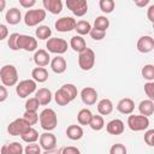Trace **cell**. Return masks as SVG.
Here are the masks:
<instances>
[{
    "label": "cell",
    "instance_id": "cell-1",
    "mask_svg": "<svg viewBox=\"0 0 154 154\" xmlns=\"http://www.w3.org/2000/svg\"><path fill=\"white\" fill-rule=\"evenodd\" d=\"M40 125L45 131H52L58 125V116L53 108H45L38 116Z\"/></svg>",
    "mask_w": 154,
    "mask_h": 154
},
{
    "label": "cell",
    "instance_id": "cell-2",
    "mask_svg": "<svg viewBox=\"0 0 154 154\" xmlns=\"http://www.w3.org/2000/svg\"><path fill=\"white\" fill-rule=\"evenodd\" d=\"M0 79L2 85L13 87L18 83V71L14 65L6 64L0 69Z\"/></svg>",
    "mask_w": 154,
    "mask_h": 154
},
{
    "label": "cell",
    "instance_id": "cell-3",
    "mask_svg": "<svg viewBox=\"0 0 154 154\" xmlns=\"http://www.w3.org/2000/svg\"><path fill=\"white\" fill-rule=\"evenodd\" d=\"M149 118L141 114H130L128 118V126L131 131H144L149 128Z\"/></svg>",
    "mask_w": 154,
    "mask_h": 154
},
{
    "label": "cell",
    "instance_id": "cell-4",
    "mask_svg": "<svg viewBox=\"0 0 154 154\" xmlns=\"http://www.w3.org/2000/svg\"><path fill=\"white\" fill-rule=\"evenodd\" d=\"M95 65V53L91 48H85L78 53V66L83 71H89Z\"/></svg>",
    "mask_w": 154,
    "mask_h": 154
},
{
    "label": "cell",
    "instance_id": "cell-5",
    "mask_svg": "<svg viewBox=\"0 0 154 154\" xmlns=\"http://www.w3.org/2000/svg\"><path fill=\"white\" fill-rule=\"evenodd\" d=\"M36 88H37V83L34 79H31V78L23 79V81H20V82L17 83V85H16V93H17V95L19 97L25 99L29 95H31L32 93H35L36 91Z\"/></svg>",
    "mask_w": 154,
    "mask_h": 154
},
{
    "label": "cell",
    "instance_id": "cell-6",
    "mask_svg": "<svg viewBox=\"0 0 154 154\" xmlns=\"http://www.w3.org/2000/svg\"><path fill=\"white\" fill-rule=\"evenodd\" d=\"M46 18V11L43 8H35L29 10L24 14V23L26 26H36L42 23Z\"/></svg>",
    "mask_w": 154,
    "mask_h": 154
},
{
    "label": "cell",
    "instance_id": "cell-7",
    "mask_svg": "<svg viewBox=\"0 0 154 154\" xmlns=\"http://www.w3.org/2000/svg\"><path fill=\"white\" fill-rule=\"evenodd\" d=\"M67 41H65L64 38L60 37H51L47 40L46 47H47V52L48 53H54L57 55L64 54L67 51Z\"/></svg>",
    "mask_w": 154,
    "mask_h": 154
},
{
    "label": "cell",
    "instance_id": "cell-8",
    "mask_svg": "<svg viewBox=\"0 0 154 154\" xmlns=\"http://www.w3.org/2000/svg\"><path fill=\"white\" fill-rule=\"evenodd\" d=\"M31 128V125L22 117V118H17L14 120H12L8 125H7V132L11 136H20L23 135L26 130H29Z\"/></svg>",
    "mask_w": 154,
    "mask_h": 154
},
{
    "label": "cell",
    "instance_id": "cell-9",
    "mask_svg": "<svg viewBox=\"0 0 154 154\" xmlns=\"http://www.w3.org/2000/svg\"><path fill=\"white\" fill-rule=\"evenodd\" d=\"M17 48L23 49L25 52H34L37 48V40L34 36L19 34L17 38Z\"/></svg>",
    "mask_w": 154,
    "mask_h": 154
},
{
    "label": "cell",
    "instance_id": "cell-10",
    "mask_svg": "<svg viewBox=\"0 0 154 154\" xmlns=\"http://www.w3.org/2000/svg\"><path fill=\"white\" fill-rule=\"evenodd\" d=\"M66 7L77 17H83L88 12L87 0H66Z\"/></svg>",
    "mask_w": 154,
    "mask_h": 154
},
{
    "label": "cell",
    "instance_id": "cell-11",
    "mask_svg": "<svg viewBox=\"0 0 154 154\" xmlns=\"http://www.w3.org/2000/svg\"><path fill=\"white\" fill-rule=\"evenodd\" d=\"M76 19L72 17H61L58 20H55L54 26L57 29V31L59 32H69L75 30L76 28Z\"/></svg>",
    "mask_w": 154,
    "mask_h": 154
},
{
    "label": "cell",
    "instance_id": "cell-12",
    "mask_svg": "<svg viewBox=\"0 0 154 154\" xmlns=\"http://www.w3.org/2000/svg\"><path fill=\"white\" fill-rule=\"evenodd\" d=\"M38 143H40L38 146L42 149H45V150L48 152V150H52V149L55 148V146H57V137L51 131H46V132H43V134L40 135Z\"/></svg>",
    "mask_w": 154,
    "mask_h": 154
},
{
    "label": "cell",
    "instance_id": "cell-13",
    "mask_svg": "<svg viewBox=\"0 0 154 154\" xmlns=\"http://www.w3.org/2000/svg\"><path fill=\"white\" fill-rule=\"evenodd\" d=\"M136 47L140 53L147 54L154 49V38L150 35H143L138 38Z\"/></svg>",
    "mask_w": 154,
    "mask_h": 154
},
{
    "label": "cell",
    "instance_id": "cell-14",
    "mask_svg": "<svg viewBox=\"0 0 154 154\" xmlns=\"http://www.w3.org/2000/svg\"><path fill=\"white\" fill-rule=\"evenodd\" d=\"M81 100L87 106H93L97 100V91L93 87H85L81 90Z\"/></svg>",
    "mask_w": 154,
    "mask_h": 154
},
{
    "label": "cell",
    "instance_id": "cell-15",
    "mask_svg": "<svg viewBox=\"0 0 154 154\" xmlns=\"http://www.w3.org/2000/svg\"><path fill=\"white\" fill-rule=\"evenodd\" d=\"M125 130L124 122L120 119H112L106 124V131L109 135H122Z\"/></svg>",
    "mask_w": 154,
    "mask_h": 154
},
{
    "label": "cell",
    "instance_id": "cell-16",
    "mask_svg": "<svg viewBox=\"0 0 154 154\" xmlns=\"http://www.w3.org/2000/svg\"><path fill=\"white\" fill-rule=\"evenodd\" d=\"M34 63L37 67H45L51 63L49 53L46 49H37L34 53Z\"/></svg>",
    "mask_w": 154,
    "mask_h": 154
},
{
    "label": "cell",
    "instance_id": "cell-17",
    "mask_svg": "<svg viewBox=\"0 0 154 154\" xmlns=\"http://www.w3.org/2000/svg\"><path fill=\"white\" fill-rule=\"evenodd\" d=\"M117 109L122 114H129L130 116V114H132V112L135 109V102L130 97H124V99L118 101Z\"/></svg>",
    "mask_w": 154,
    "mask_h": 154
},
{
    "label": "cell",
    "instance_id": "cell-18",
    "mask_svg": "<svg viewBox=\"0 0 154 154\" xmlns=\"http://www.w3.org/2000/svg\"><path fill=\"white\" fill-rule=\"evenodd\" d=\"M35 97L38 101L40 106H47V105L51 103L53 95H52V91L48 88H40L35 91Z\"/></svg>",
    "mask_w": 154,
    "mask_h": 154
},
{
    "label": "cell",
    "instance_id": "cell-19",
    "mask_svg": "<svg viewBox=\"0 0 154 154\" xmlns=\"http://www.w3.org/2000/svg\"><path fill=\"white\" fill-rule=\"evenodd\" d=\"M49 65H51L52 71L55 72V73H58V75L64 73V72L66 71V67H67L66 60H65V58H63L61 55H57V57H54V58L51 60Z\"/></svg>",
    "mask_w": 154,
    "mask_h": 154
},
{
    "label": "cell",
    "instance_id": "cell-20",
    "mask_svg": "<svg viewBox=\"0 0 154 154\" xmlns=\"http://www.w3.org/2000/svg\"><path fill=\"white\" fill-rule=\"evenodd\" d=\"M43 10L51 12L52 14H59L63 11V2L61 0H43Z\"/></svg>",
    "mask_w": 154,
    "mask_h": 154
},
{
    "label": "cell",
    "instance_id": "cell-21",
    "mask_svg": "<svg viewBox=\"0 0 154 154\" xmlns=\"http://www.w3.org/2000/svg\"><path fill=\"white\" fill-rule=\"evenodd\" d=\"M0 154H24V148L19 142H11L1 147Z\"/></svg>",
    "mask_w": 154,
    "mask_h": 154
},
{
    "label": "cell",
    "instance_id": "cell-22",
    "mask_svg": "<svg viewBox=\"0 0 154 154\" xmlns=\"http://www.w3.org/2000/svg\"><path fill=\"white\" fill-rule=\"evenodd\" d=\"M5 19L10 25H17L22 20V12L17 7H11L5 14Z\"/></svg>",
    "mask_w": 154,
    "mask_h": 154
},
{
    "label": "cell",
    "instance_id": "cell-23",
    "mask_svg": "<svg viewBox=\"0 0 154 154\" xmlns=\"http://www.w3.org/2000/svg\"><path fill=\"white\" fill-rule=\"evenodd\" d=\"M66 136L67 138H70L71 141H78L83 137V129L81 125L77 124H72L69 125L66 129Z\"/></svg>",
    "mask_w": 154,
    "mask_h": 154
},
{
    "label": "cell",
    "instance_id": "cell-24",
    "mask_svg": "<svg viewBox=\"0 0 154 154\" xmlns=\"http://www.w3.org/2000/svg\"><path fill=\"white\" fill-rule=\"evenodd\" d=\"M138 111H140L141 116H144V117L152 116L154 113V102H153V100H149V99L142 100L138 103Z\"/></svg>",
    "mask_w": 154,
    "mask_h": 154
},
{
    "label": "cell",
    "instance_id": "cell-25",
    "mask_svg": "<svg viewBox=\"0 0 154 154\" xmlns=\"http://www.w3.org/2000/svg\"><path fill=\"white\" fill-rule=\"evenodd\" d=\"M113 111V102L109 99H102L97 102V112L100 116H108Z\"/></svg>",
    "mask_w": 154,
    "mask_h": 154
},
{
    "label": "cell",
    "instance_id": "cell-26",
    "mask_svg": "<svg viewBox=\"0 0 154 154\" xmlns=\"http://www.w3.org/2000/svg\"><path fill=\"white\" fill-rule=\"evenodd\" d=\"M70 47H71L75 52L81 53L82 51H84V49L87 48V43H85V40H84L82 36L75 35V36H72L71 40H70Z\"/></svg>",
    "mask_w": 154,
    "mask_h": 154
},
{
    "label": "cell",
    "instance_id": "cell-27",
    "mask_svg": "<svg viewBox=\"0 0 154 154\" xmlns=\"http://www.w3.org/2000/svg\"><path fill=\"white\" fill-rule=\"evenodd\" d=\"M31 77H32L31 79H34L36 83H43L48 79L49 75L45 67H35L31 71Z\"/></svg>",
    "mask_w": 154,
    "mask_h": 154
},
{
    "label": "cell",
    "instance_id": "cell-28",
    "mask_svg": "<svg viewBox=\"0 0 154 154\" xmlns=\"http://www.w3.org/2000/svg\"><path fill=\"white\" fill-rule=\"evenodd\" d=\"M38 137H40V135H38V131L36 130V129H34L32 126L29 129V130H26L23 135H20V138H22V141L23 142H25V143H36V141L38 140Z\"/></svg>",
    "mask_w": 154,
    "mask_h": 154
},
{
    "label": "cell",
    "instance_id": "cell-29",
    "mask_svg": "<svg viewBox=\"0 0 154 154\" xmlns=\"http://www.w3.org/2000/svg\"><path fill=\"white\" fill-rule=\"evenodd\" d=\"M91 118H93V113L88 108L79 109V112L77 114V122H78L79 125H89Z\"/></svg>",
    "mask_w": 154,
    "mask_h": 154
},
{
    "label": "cell",
    "instance_id": "cell-30",
    "mask_svg": "<svg viewBox=\"0 0 154 154\" xmlns=\"http://www.w3.org/2000/svg\"><path fill=\"white\" fill-rule=\"evenodd\" d=\"M91 24L88 22V20H78L77 23H76V28H75V30L77 31V35H79V36H84V35H88L89 32H90V30H91Z\"/></svg>",
    "mask_w": 154,
    "mask_h": 154
},
{
    "label": "cell",
    "instance_id": "cell-31",
    "mask_svg": "<svg viewBox=\"0 0 154 154\" xmlns=\"http://www.w3.org/2000/svg\"><path fill=\"white\" fill-rule=\"evenodd\" d=\"M109 26V19L106 16H97L94 20V26L93 29L100 30V31H106Z\"/></svg>",
    "mask_w": 154,
    "mask_h": 154
},
{
    "label": "cell",
    "instance_id": "cell-32",
    "mask_svg": "<svg viewBox=\"0 0 154 154\" xmlns=\"http://www.w3.org/2000/svg\"><path fill=\"white\" fill-rule=\"evenodd\" d=\"M35 35L38 40H48L52 36V30L48 25H38L35 30Z\"/></svg>",
    "mask_w": 154,
    "mask_h": 154
},
{
    "label": "cell",
    "instance_id": "cell-33",
    "mask_svg": "<svg viewBox=\"0 0 154 154\" xmlns=\"http://www.w3.org/2000/svg\"><path fill=\"white\" fill-rule=\"evenodd\" d=\"M54 100H55V102H57L59 106H66V105H69V103L71 102L70 97L67 96V94H66L61 88H59V89L55 91V94H54Z\"/></svg>",
    "mask_w": 154,
    "mask_h": 154
},
{
    "label": "cell",
    "instance_id": "cell-34",
    "mask_svg": "<svg viewBox=\"0 0 154 154\" xmlns=\"http://www.w3.org/2000/svg\"><path fill=\"white\" fill-rule=\"evenodd\" d=\"M89 126L94 130V131H100L103 129L105 126V120H103V117L100 116V114H93V118L89 123Z\"/></svg>",
    "mask_w": 154,
    "mask_h": 154
},
{
    "label": "cell",
    "instance_id": "cell-35",
    "mask_svg": "<svg viewBox=\"0 0 154 154\" xmlns=\"http://www.w3.org/2000/svg\"><path fill=\"white\" fill-rule=\"evenodd\" d=\"M141 73H142V77L148 81V82H153L154 81V65L152 64H147L142 67L141 70Z\"/></svg>",
    "mask_w": 154,
    "mask_h": 154
},
{
    "label": "cell",
    "instance_id": "cell-36",
    "mask_svg": "<svg viewBox=\"0 0 154 154\" xmlns=\"http://www.w3.org/2000/svg\"><path fill=\"white\" fill-rule=\"evenodd\" d=\"M116 2L113 0H100L99 1V7L103 13H112L114 10Z\"/></svg>",
    "mask_w": 154,
    "mask_h": 154
},
{
    "label": "cell",
    "instance_id": "cell-37",
    "mask_svg": "<svg viewBox=\"0 0 154 154\" xmlns=\"http://www.w3.org/2000/svg\"><path fill=\"white\" fill-rule=\"evenodd\" d=\"M61 89L67 94V96L70 97L71 101H73V100L76 99L77 94H78V91H77V87H76L75 84H72V83H66V84L61 85Z\"/></svg>",
    "mask_w": 154,
    "mask_h": 154
},
{
    "label": "cell",
    "instance_id": "cell-38",
    "mask_svg": "<svg viewBox=\"0 0 154 154\" xmlns=\"http://www.w3.org/2000/svg\"><path fill=\"white\" fill-rule=\"evenodd\" d=\"M40 107V103L38 101L36 100V97H29L26 101H25V111H29V112H37Z\"/></svg>",
    "mask_w": 154,
    "mask_h": 154
},
{
    "label": "cell",
    "instance_id": "cell-39",
    "mask_svg": "<svg viewBox=\"0 0 154 154\" xmlns=\"http://www.w3.org/2000/svg\"><path fill=\"white\" fill-rule=\"evenodd\" d=\"M23 118H24L31 126L35 125V124L38 122V114H37V112H29V111H25L24 114H23Z\"/></svg>",
    "mask_w": 154,
    "mask_h": 154
},
{
    "label": "cell",
    "instance_id": "cell-40",
    "mask_svg": "<svg viewBox=\"0 0 154 154\" xmlns=\"http://www.w3.org/2000/svg\"><path fill=\"white\" fill-rule=\"evenodd\" d=\"M109 154H128V149L122 143H116L109 148Z\"/></svg>",
    "mask_w": 154,
    "mask_h": 154
},
{
    "label": "cell",
    "instance_id": "cell-41",
    "mask_svg": "<svg viewBox=\"0 0 154 154\" xmlns=\"http://www.w3.org/2000/svg\"><path fill=\"white\" fill-rule=\"evenodd\" d=\"M24 154H41V147L36 143H29L24 148Z\"/></svg>",
    "mask_w": 154,
    "mask_h": 154
},
{
    "label": "cell",
    "instance_id": "cell-42",
    "mask_svg": "<svg viewBox=\"0 0 154 154\" xmlns=\"http://www.w3.org/2000/svg\"><path fill=\"white\" fill-rule=\"evenodd\" d=\"M18 36H19L18 32H13V34H11L8 36V38H7V46L10 47V49L18 51V48H17V38H18Z\"/></svg>",
    "mask_w": 154,
    "mask_h": 154
},
{
    "label": "cell",
    "instance_id": "cell-43",
    "mask_svg": "<svg viewBox=\"0 0 154 154\" xmlns=\"http://www.w3.org/2000/svg\"><path fill=\"white\" fill-rule=\"evenodd\" d=\"M144 93L149 100H154V82L144 83Z\"/></svg>",
    "mask_w": 154,
    "mask_h": 154
},
{
    "label": "cell",
    "instance_id": "cell-44",
    "mask_svg": "<svg viewBox=\"0 0 154 154\" xmlns=\"http://www.w3.org/2000/svg\"><path fill=\"white\" fill-rule=\"evenodd\" d=\"M89 35H90V37H91L93 40H95V41H101V40L106 36V31H100V30H96V29H93V28H91Z\"/></svg>",
    "mask_w": 154,
    "mask_h": 154
},
{
    "label": "cell",
    "instance_id": "cell-45",
    "mask_svg": "<svg viewBox=\"0 0 154 154\" xmlns=\"http://www.w3.org/2000/svg\"><path fill=\"white\" fill-rule=\"evenodd\" d=\"M144 142L149 146V147H153L154 146V130L153 129H149L144 132Z\"/></svg>",
    "mask_w": 154,
    "mask_h": 154
},
{
    "label": "cell",
    "instance_id": "cell-46",
    "mask_svg": "<svg viewBox=\"0 0 154 154\" xmlns=\"http://www.w3.org/2000/svg\"><path fill=\"white\" fill-rule=\"evenodd\" d=\"M61 154H81V150H79L77 147H73V146H67V147L63 148Z\"/></svg>",
    "mask_w": 154,
    "mask_h": 154
},
{
    "label": "cell",
    "instance_id": "cell-47",
    "mask_svg": "<svg viewBox=\"0 0 154 154\" xmlns=\"http://www.w3.org/2000/svg\"><path fill=\"white\" fill-rule=\"evenodd\" d=\"M8 37V29L5 24H1L0 23V41L5 40Z\"/></svg>",
    "mask_w": 154,
    "mask_h": 154
},
{
    "label": "cell",
    "instance_id": "cell-48",
    "mask_svg": "<svg viewBox=\"0 0 154 154\" xmlns=\"http://www.w3.org/2000/svg\"><path fill=\"white\" fill-rule=\"evenodd\" d=\"M36 1L35 0H19V5L24 8H30L32 6H35Z\"/></svg>",
    "mask_w": 154,
    "mask_h": 154
},
{
    "label": "cell",
    "instance_id": "cell-49",
    "mask_svg": "<svg viewBox=\"0 0 154 154\" xmlns=\"http://www.w3.org/2000/svg\"><path fill=\"white\" fill-rule=\"evenodd\" d=\"M7 96H8V91H7L6 87L0 84V102H4L7 99Z\"/></svg>",
    "mask_w": 154,
    "mask_h": 154
},
{
    "label": "cell",
    "instance_id": "cell-50",
    "mask_svg": "<svg viewBox=\"0 0 154 154\" xmlns=\"http://www.w3.org/2000/svg\"><path fill=\"white\" fill-rule=\"evenodd\" d=\"M147 17H148V19H149V22H154V5L152 4L149 7H148V10H147Z\"/></svg>",
    "mask_w": 154,
    "mask_h": 154
},
{
    "label": "cell",
    "instance_id": "cell-51",
    "mask_svg": "<svg viewBox=\"0 0 154 154\" xmlns=\"http://www.w3.org/2000/svg\"><path fill=\"white\" fill-rule=\"evenodd\" d=\"M150 1L149 0H141V1H135V5L136 6H140V7H144L146 5H148Z\"/></svg>",
    "mask_w": 154,
    "mask_h": 154
},
{
    "label": "cell",
    "instance_id": "cell-52",
    "mask_svg": "<svg viewBox=\"0 0 154 154\" xmlns=\"http://www.w3.org/2000/svg\"><path fill=\"white\" fill-rule=\"evenodd\" d=\"M6 7V1L5 0H0V12H2Z\"/></svg>",
    "mask_w": 154,
    "mask_h": 154
}]
</instances>
